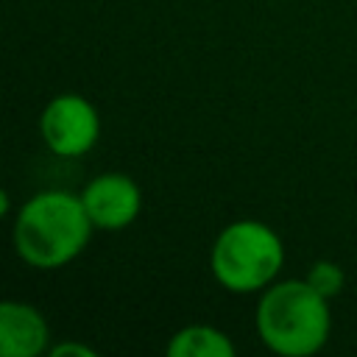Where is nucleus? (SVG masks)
Listing matches in <instances>:
<instances>
[{
    "label": "nucleus",
    "mask_w": 357,
    "mask_h": 357,
    "mask_svg": "<svg viewBox=\"0 0 357 357\" xmlns=\"http://www.w3.org/2000/svg\"><path fill=\"white\" fill-rule=\"evenodd\" d=\"M92 229L81 195L45 190L20 206L14 218V251L31 268H61L86 248Z\"/></svg>",
    "instance_id": "f257e3e1"
},
{
    "label": "nucleus",
    "mask_w": 357,
    "mask_h": 357,
    "mask_svg": "<svg viewBox=\"0 0 357 357\" xmlns=\"http://www.w3.org/2000/svg\"><path fill=\"white\" fill-rule=\"evenodd\" d=\"M257 335L282 357H310L321 351L332 332L329 298L307 279L268 284L257 304Z\"/></svg>",
    "instance_id": "f03ea898"
},
{
    "label": "nucleus",
    "mask_w": 357,
    "mask_h": 357,
    "mask_svg": "<svg viewBox=\"0 0 357 357\" xmlns=\"http://www.w3.org/2000/svg\"><path fill=\"white\" fill-rule=\"evenodd\" d=\"M284 262L279 234L262 220H234L212 243L209 268L220 287L231 293H254L273 284Z\"/></svg>",
    "instance_id": "7ed1b4c3"
},
{
    "label": "nucleus",
    "mask_w": 357,
    "mask_h": 357,
    "mask_svg": "<svg viewBox=\"0 0 357 357\" xmlns=\"http://www.w3.org/2000/svg\"><path fill=\"white\" fill-rule=\"evenodd\" d=\"M39 134L56 156H81L100 137L98 109L84 95H59L45 106Z\"/></svg>",
    "instance_id": "20e7f679"
},
{
    "label": "nucleus",
    "mask_w": 357,
    "mask_h": 357,
    "mask_svg": "<svg viewBox=\"0 0 357 357\" xmlns=\"http://www.w3.org/2000/svg\"><path fill=\"white\" fill-rule=\"evenodd\" d=\"M81 201L95 229L120 231L137 220L142 192L126 173H100L81 190Z\"/></svg>",
    "instance_id": "39448f33"
},
{
    "label": "nucleus",
    "mask_w": 357,
    "mask_h": 357,
    "mask_svg": "<svg viewBox=\"0 0 357 357\" xmlns=\"http://www.w3.org/2000/svg\"><path fill=\"white\" fill-rule=\"evenodd\" d=\"M47 343L50 326L36 307L11 298L0 304V357H39Z\"/></svg>",
    "instance_id": "423d86ee"
},
{
    "label": "nucleus",
    "mask_w": 357,
    "mask_h": 357,
    "mask_svg": "<svg viewBox=\"0 0 357 357\" xmlns=\"http://www.w3.org/2000/svg\"><path fill=\"white\" fill-rule=\"evenodd\" d=\"M231 337L212 324H190L170 335L167 357H234Z\"/></svg>",
    "instance_id": "0eeeda50"
},
{
    "label": "nucleus",
    "mask_w": 357,
    "mask_h": 357,
    "mask_svg": "<svg viewBox=\"0 0 357 357\" xmlns=\"http://www.w3.org/2000/svg\"><path fill=\"white\" fill-rule=\"evenodd\" d=\"M304 279H307L321 296H326V298H335V296L343 290V284H346L343 268H340L337 262H332V259H318V262H312Z\"/></svg>",
    "instance_id": "6e6552de"
},
{
    "label": "nucleus",
    "mask_w": 357,
    "mask_h": 357,
    "mask_svg": "<svg viewBox=\"0 0 357 357\" xmlns=\"http://www.w3.org/2000/svg\"><path fill=\"white\" fill-rule=\"evenodd\" d=\"M50 357H95V349L86 346V343H75V340H67V343H56L47 349Z\"/></svg>",
    "instance_id": "1a4fd4ad"
}]
</instances>
